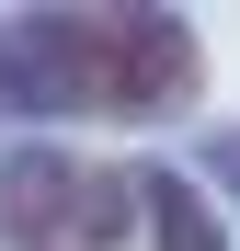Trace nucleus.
<instances>
[{
    "label": "nucleus",
    "mask_w": 240,
    "mask_h": 251,
    "mask_svg": "<svg viewBox=\"0 0 240 251\" xmlns=\"http://www.w3.org/2000/svg\"><path fill=\"white\" fill-rule=\"evenodd\" d=\"M126 228H137V172H103L69 149L0 160V240L12 251H114Z\"/></svg>",
    "instance_id": "obj_1"
},
{
    "label": "nucleus",
    "mask_w": 240,
    "mask_h": 251,
    "mask_svg": "<svg viewBox=\"0 0 240 251\" xmlns=\"http://www.w3.org/2000/svg\"><path fill=\"white\" fill-rule=\"evenodd\" d=\"M0 103L92 114V12H0Z\"/></svg>",
    "instance_id": "obj_3"
},
{
    "label": "nucleus",
    "mask_w": 240,
    "mask_h": 251,
    "mask_svg": "<svg viewBox=\"0 0 240 251\" xmlns=\"http://www.w3.org/2000/svg\"><path fill=\"white\" fill-rule=\"evenodd\" d=\"M206 92V46L183 12H92V114H183Z\"/></svg>",
    "instance_id": "obj_2"
},
{
    "label": "nucleus",
    "mask_w": 240,
    "mask_h": 251,
    "mask_svg": "<svg viewBox=\"0 0 240 251\" xmlns=\"http://www.w3.org/2000/svg\"><path fill=\"white\" fill-rule=\"evenodd\" d=\"M206 172H217L229 205H240V126H206Z\"/></svg>",
    "instance_id": "obj_5"
},
{
    "label": "nucleus",
    "mask_w": 240,
    "mask_h": 251,
    "mask_svg": "<svg viewBox=\"0 0 240 251\" xmlns=\"http://www.w3.org/2000/svg\"><path fill=\"white\" fill-rule=\"evenodd\" d=\"M137 228H149V251H229L194 172H137Z\"/></svg>",
    "instance_id": "obj_4"
}]
</instances>
